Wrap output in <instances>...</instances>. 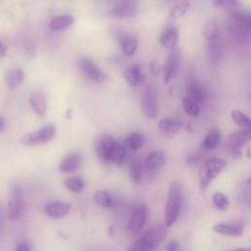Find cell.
<instances>
[{"label": "cell", "instance_id": "obj_7", "mask_svg": "<svg viewBox=\"0 0 251 251\" xmlns=\"http://www.w3.org/2000/svg\"><path fill=\"white\" fill-rule=\"evenodd\" d=\"M56 134V127L53 125H46L36 131L26 133L21 137L20 142L25 146H35L49 142Z\"/></svg>", "mask_w": 251, "mask_h": 251}, {"label": "cell", "instance_id": "obj_43", "mask_svg": "<svg viewBox=\"0 0 251 251\" xmlns=\"http://www.w3.org/2000/svg\"><path fill=\"white\" fill-rule=\"evenodd\" d=\"M198 160H199V156H198L197 154H192V155H190V156L187 158V163L190 164V165H192V164L197 163Z\"/></svg>", "mask_w": 251, "mask_h": 251}, {"label": "cell", "instance_id": "obj_21", "mask_svg": "<svg viewBox=\"0 0 251 251\" xmlns=\"http://www.w3.org/2000/svg\"><path fill=\"white\" fill-rule=\"evenodd\" d=\"M116 37H117V40L120 42L122 50L125 55L131 56L135 53L137 49V40L133 35L119 32L116 35Z\"/></svg>", "mask_w": 251, "mask_h": 251}, {"label": "cell", "instance_id": "obj_19", "mask_svg": "<svg viewBox=\"0 0 251 251\" xmlns=\"http://www.w3.org/2000/svg\"><path fill=\"white\" fill-rule=\"evenodd\" d=\"M208 53L213 64H218L224 55V45L220 36L208 39Z\"/></svg>", "mask_w": 251, "mask_h": 251}, {"label": "cell", "instance_id": "obj_38", "mask_svg": "<svg viewBox=\"0 0 251 251\" xmlns=\"http://www.w3.org/2000/svg\"><path fill=\"white\" fill-rule=\"evenodd\" d=\"M213 5L218 8H228L235 9L239 6L238 0H212Z\"/></svg>", "mask_w": 251, "mask_h": 251}, {"label": "cell", "instance_id": "obj_32", "mask_svg": "<svg viewBox=\"0 0 251 251\" xmlns=\"http://www.w3.org/2000/svg\"><path fill=\"white\" fill-rule=\"evenodd\" d=\"M182 108L187 115L192 117H197L200 113V108L198 106V103L194 102L188 97H185L182 99Z\"/></svg>", "mask_w": 251, "mask_h": 251}, {"label": "cell", "instance_id": "obj_26", "mask_svg": "<svg viewBox=\"0 0 251 251\" xmlns=\"http://www.w3.org/2000/svg\"><path fill=\"white\" fill-rule=\"evenodd\" d=\"M158 127L167 135H173L182 127V123L175 119H162L158 123Z\"/></svg>", "mask_w": 251, "mask_h": 251}, {"label": "cell", "instance_id": "obj_14", "mask_svg": "<svg viewBox=\"0 0 251 251\" xmlns=\"http://www.w3.org/2000/svg\"><path fill=\"white\" fill-rule=\"evenodd\" d=\"M71 210V205L65 202H50L44 208V214L51 219H61L65 217Z\"/></svg>", "mask_w": 251, "mask_h": 251}, {"label": "cell", "instance_id": "obj_2", "mask_svg": "<svg viewBox=\"0 0 251 251\" xmlns=\"http://www.w3.org/2000/svg\"><path fill=\"white\" fill-rule=\"evenodd\" d=\"M182 202L181 185L177 181H173L170 184L167 202L165 206L164 219L167 226H171L176 221L180 212Z\"/></svg>", "mask_w": 251, "mask_h": 251}, {"label": "cell", "instance_id": "obj_4", "mask_svg": "<svg viewBox=\"0 0 251 251\" xmlns=\"http://www.w3.org/2000/svg\"><path fill=\"white\" fill-rule=\"evenodd\" d=\"M231 32L236 39L246 40L251 37V13L235 11L231 14Z\"/></svg>", "mask_w": 251, "mask_h": 251}, {"label": "cell", "instance_id": "obj_41", "mask_svg": "<svg viewBox=\"0 0 251 251\" xmlns=\"http://www.w3.org/2000/svg\"><path fill=\"white\" fill-rule=\"evenodd\" d=\"M15 251H30V246L27 242H21L16 246Z\"/></svg>", "mask_w": 251, "mask_h": 251}, {"label": "cell", "instance_id": "obj_31", "mask_svg": "<svg viewBox=\"0 0 251 251\" xmlns=\"http://www.w3.org/2000/svg\"><path fill=\"white\" fill-rule=\"evenodd\" d=\"M231 118L236 126L243 127V128L251 129V119L248 118L242 112H240L238 110H233L231 112Z\"/></svg>", "mask_w": 251, "mask_h": 251}, {"label": "cell", "instance_id": "obj_30", "mask_svg": "<svg viewBox=\"0 0 251 251\" xmlns=\"http://www.w3.org/2000/svg\"><path fill=\"white\" fill-rule=\"evenodd\" d=\"M64 185L68 190L78 193L84 188V181L80 177L71 176V177L65 178Z\"/></svg>", "mask_w": 251, "mask_h": 251}, {"label": "cell", "instance_id": "obj_3", "mask_svg": "<svg viewBox=\"0 0 251 251\" xmlns=\"http://www.w3.org/2000/svg\"><path fill=\"white\" fill-rule=\"evenodd\" d=\"M226 161L222 158H211L205 161L198 171V180L201 190H205L210 183L226 167Z\"/></svg>", "mask_w": 251, "mask_h": 251}, {"label": "cell", "instance_id": "obj_22", "mask_svg": "<svg viewBox=\"0 0 251 251\" xmlns=\"http://www.w3.org/2000/svg\"><path fill=\"white\" fill-rule=\"evenodd\" d=\"M166 155L163 151L156 150L151 152L146 160H145V167L149 171H155L162 168L166 164Z\"/></svg>", "mask_w": 251, "mask_h": 251}, {"label": "cell", "instance_id": "obj_33", "mask_svg": "<svg viewBox=\"0 0 251 251\" xmlns=\"http://www.w3.org/2000/svg\"><path fill=\"white\" fill-rule=\"evenodd\" d=\"M94 200L103 208H109L112 206V198L110 194L104 190H97L94 194Z\"/></svg>", "mask_w": 251, "mask_h": 251}, {"label": "cell", "instance_id": "obj_35", "mask_svg": "<svg viewBox=\"0 0 251 251\" xmlns=\"http://www.w3.org/2000/svg\"><path fill=\"white\" fill-rule=\"evenodd\" d=\"M129 176H130L131 180L135 184H138L141 181V178H142V167H141L139 162L135 161V162H133L130 165Z\"/></svg>", "mask_w": 251, "mask_h": 251}, {"label": "cell", "instance_id": "obj_40", "mask_svg": "<svg viewBox=\"0 0 251 251\" xmlns=\"http://www.w3.org/2000/svg\"><path fill=\"white\" fill-rule=\"evenodd\" d=\"M166 251H179L178 243H177L176 241H175V240L170 241V242L167 244Z\"/></svg>", "mask_w": 251, "mask_h": 251}, {"label": "cell", "instance_id": "obj_10", "mask_svg": "<svg viewBox=\"0 0 251 251\" xmlns=\"http://www.w3.org/2000/svg\"><path fill=\"white\" fill-rule=\"evenodd\" d=\"M142 110L145 117L151 120H155L158 117V93L153 85H148L143 93L142 97Z\"/></svg>", "mask_w": 251, "mask_h": 251}, {"label": "cell", "instance_id": "obj_39", "mask_svg": "<svg viewBox=\"0 0 251 251\" xmlns=\"http://www.w3.org/2000/svg\"><path fill=\"white\" fill-rule=\"evenodd\" d=\"M24 45H25V52L28 54V55H33L35 53V50H36V44H35V41L32 37L30 36H26L25 39V42H24Z\"/></svg>", "mask_w": 251, "mask_h": 251}, {"label": "cell", "instance_id": "obj_18", "mask_svg": "<svg viewBox=\"0 0 251 251\" xmlns=\"http://www.w3.org/2000/svg\"><path fill=\"white\" fill-rule=\"evenodd\" d=\"M29 104L33 111L40 117L44 116L47 110V98L44 92L36 90L29 95Z\"/></svg>", "mask_w": 251, "mask_h": 251}, {"label": "cell", "instance_id": "obj_6", "mask_svg": "<svg viewBox=\"0 0 251 251\" xmlns=\"http://www.w3.org/2000/svg\"><path fill=\"white\" fill-rule=\"evenodd\" d=\"M251 142V129H241L231 132L226 140L227 149L234 159H239L242 155V149Z\"/></svg>", "mask_w": 251, "mask_h": 251}, {"label": "cell", "instance_id": "obj_36", "mask_svg": "<svg viewBox=\"0 0 251 251\" xmlns=\"http://www.w3.org/2000/svg\"><path fill=\"white\" fill-rule=\"evenodd\" d=\"M204 35L206 39H211L217 36H220L219 26L215 21H209L204 27Z\"/></svg>", "mask_w": 251, "mask_h": 251}, {"label": "cell", "instance_id": "obj_45", "mask_svg": "<svg viewBox=\"0 0 251 251\" xmlns=\"http://www.w3.org/2000/svg\"><path fill=\"white\" fill-rule=\"evenodd\" d=\"M3 224H4V219H3V211L0 207V233L2 231V228H3Z\"/></svg>", "mask_w": 251, "mask_h": 251}, {"label": "cell", "instance_id": "obj_42", "mask_svg": "<svg viewBox=\"0 0 251 251\" xmlns=\"http://www.w3.org/2000/svg\"><path fill=\"white\" fill-rule=\"evenodd\" d=\"M6 54H7V47H6L5 43L0 38V59L4 58L6 56Z\"/></svg>", "mask_w": 251, "mask_h": 251}, {"label": "cell", "instance_id": "obj_28", "mask_svg": "<svg viewBox=\"0 0 251 251\" xmlns=\"http://www.w3.org/2000/svg\"><path fill=\"white\" fill-rule=\"evenodd\" d=\"M24 79H25L24 70L21 68H15L7 74L6 83L10 88H16L22 84Z\"/></svg>", "mask_w": 251, "mask_h": 251}, {"label": "cell", "instance_id": "obj_25", "mask_svg": "<svg viewBox=\"0 0 251 251\" xmlns=\"http://www.w3.org/2000/svg\"><path fill=\"white\" fill-rule=\"evenodd\" d=\"M221 141V131L219 127H213L208 131V133L205 135L202 143L201 148L204 150H212L215 149Z\"/></svg>", "mask_w": 251, "mask_h": 251}, {"label": "cell", "instance_id": "obj_29", "mask_svg": "<svg viewBox=\"0 0 251 251\" xmlns=\"http://www.w3.org/2000/svg\"><path fill=\"white\" fill-rule=\"evenodd\" d=\"M144 143V136L139 132L130 133L125 140V145L132 151L138 150Z\"/></svg>", "mask_w": 251, "mask_h": 251}, {"label": "cell", "instance_id": "obj_11", "mask_svg": "<svg viewBox=\"0 0 251 251\" xmlns=\"http://www.w3.org/2000/svg\"><path fill=\"white\" fill-rule=\"evenodd\" d=\"M138 0H113L110 15L114 18L132 17L137 12Z\"/></svg>", "mask_w": 251, "mask_h": 251}, {"label": "cell", "instance_id": "obj_1", "mask_svg": "<svg viewBox=\"0 0 251 251\" xmlns=\"http://www.w3.org/2000/svg\"><path fill=\"white\" fill-rule=\"evenodd\" d=\"M167 235V226L158 225L143 232L132 241L126 251H154Z\"/></svg>", "mask_w": 251, "mask_h": 251}, {"label": "cell", "instance_id": "obj_5", "mask_svg": "<svg viewBox=\"0 0 251 251\" xmlns=\"http://www.w3.org/2000/svg\"><path fill=\"white\" fill-rule=\"evenodd\" d=\"M8 219L10 221H19L25 212V201L22 187L18 183H13L10 187L8 202Z\"/></svg>", "mask_w": 251, "mask_h": 251}, {"label": "cell", "instance_id": "obj_48", "mask_svg": "<svg viewBox=\"0 0 251 251\" xmlns=\"http://www.w3.org/2000/svg\"><path fill=\"white\" fill-rule=\"evenodd\" d=\"M246 183H247V185L251 188V175L249 176V177L247 178V180H246Z\"/></svg>", "mask_w": 251, "mask_h": 251}, {"label": "cell", "instance_id": "obj_37", "mask_svg": "<svg viewBox=\"0 0 251 251\" xmlns=\"http://www.w3.org/2000/svg\"><path fill=\"white\" fill-rule=\"evenodd\" d=\"M189 9V4L188 2H180L174 6V8L170 12V18L172 19H176L181 16H183L187 10Z\"/></svg>", "mask_w": 251, "mask_h": 251}, {"label": "cell", "instance_id": "obj_20", "mask_svg": "<svg viewBox=\"0 0 251 251\" xmlns=\"http://www.w3.org/2000/svg\"><path fill=\"white\" fill-rule=\"evenodd\" d=\"M81 163V157L78 153H70L66 155L59 164V170L62 173H72L77 170Z\"/></svg>", "mask_w": 251, "mask_h": 251}, {"label": "cell", "instance_id": "obj_15", "mask_svg": "<svg viewBox=\"0 0 251 251\" xmlns=\"http://www.w3.org/2000/svg\"><path fill=\"white\" fill-rule=\"evenodd\" d=\"M186 92L188 95V98L193 100L196 103H203L206 98V90L203 87V85L196 79H189L186 83Z\"/></svg>", "mask_w": 251, "mask_h": 251}, {"label": "cell", "instance_id": "obj_16", "mask_svg": "<svg viewBox=\"0 0 251 251\" xmlns=\"http://www.w3.org/2000/svg\"><path fill=\"white\" fill-rule=\"evenodd\" d=\"M213 230L222 235L238 237L243 234L244 227H243V225H241V224L220 223L213 226Z\"/></svg>", "mask_w": 251, "mask_h": 251}, {"label": "cell", "instance_id": "obj_12", "mask_svg": "<svg viewBox=\"0 0 251 251\" xmlns=\"http://www.w3.org/2000/svg\"><path fill=\"white\" fill-rule=\"evenodd\" d=\"M117 140L114 139L110 134H102L95 141V152L100 161L108 163L109 155L114 148Z\"/></svg>", "mask_w": 251, "mask_h": 251}, {"label": "cell", "instance_id": "obj_46", "mask_svg": "<svg viewBox=\"0 0 251 251\" xmlns=\"http://www.w3.org/2000/svg\"><path fill=\"white\" fill-rule=\"evenodd\" d=\"M151 70H152V73H157L158 72V66L156 64V62H151Z\"/></svg>", "mask_w": 251, "mask_h": 251}, {"label": "cell", "instance_id": "obj_27", "mask_svg": "<svg viewBox=\"0 0 251 251\" xmlns=\"http://www.w3.org/2000/svg\"><path fill=\"white\" fill-rule=\"evenodd\" d=\"M126 156V145L117 141L114 148L112 149V151L109 155L108 163H112V164H115V165L119 166L124 162Z\"/></svg>", "mask_w": 251, "mask_h": 251}, {"label": "cell", "instance_id": "obj_47", "mask_svg": "<svg viewBox=\"0 0 251 251\" xmlns=\"http://www.w3.org/2000/svg\"><path fill=\"white\" fill-rule=\"evenodd\" d=\"M231 251H251V247H242V248H238V249H234Z\"/></svg>", "mask_w": 251, "mask_h": 251}, {"label": "cell", "instance_id": "obj_34", "mask_svg": "<svg viewBox=\"0 0 251 251\" xmlns=\"http://www.w3.org/2000/svg\"><path fill=\"white\" fill-rule=\"evenodd\" d=\"M213 202L215 207L221 211H226L229 207V200L227 196L222 192H217L213 195Z\"/></svg>", "mask_w": 251, "mask_h": 251}, {"label": "cell", "instance_id": "obj_13", "mask_svg": "<svg viewBox=\"0 0 251 251\" xmlns=\"http://www.w3.org/2000/svg\"><path fill=\"white\" fill-rule=\"evenodd\" d=\"M180 61V54L177 49H172L164 66V80L168 83L176 74Z\"/></svg>", "mask_w": 251, "mask_h": 251}, {"label": "cell", "instance_id": "obj_24", "mask_svg": "<svg viewBox=\"0 0 251 251\" xmlns=\"http://www.w3.org/2000/svg\"><path fill=\"white\" fill-rule=\"evenodd\" d=\"M74 24V18L71 15H59L54 17L50 23L49 27L54 31H61L68 29Z\"/></svg>", "mask_w": 251, "mask_h": 251}, {"label": "cell", "instance_id": "obj_23", "mask_svg": "<svg viewBox=\"0 0 251 251\" xmlns=\"http://www.w3.org/2000/svg\"><path fill=\"white\" fill-rule=\"evenodd\" d=\"M178 38V30L176 26L168 27L160 36V43L164 48L173 49Z\"/></svg>", "mask_w": 251, "mask_h": 251}, {"label": "cell", "instance_id": "obj_8", "mask_svg": "<svg viewBox=\"0 0 251 251\" xmlns=\"http://www.w3.org/2000/svg\"><path fill=\"white\" fill-rule=\"evenodd\" d=\"M146 217L147 207L145 205H139L134 209L126 227V233L128 238H133L140 233L146 222Z\"/></svg>", "mask_w": 251, "mask_h": 251}, {"label": "cell", "instance_id": "obj_9", "mask_svg": "<svg viewBox=\"0 0 251 251\" xmlns=\"http://www.w3.org/2000/svg\"><path fill=\"white\" fill-rule=\"evenodd\" d=\"M78 68L83 76L93 82L101 83L106 79V75L98 65L88 57H81L78 60Z\"/></svg>", "mask_w": 251, "mask_h": 251}, {"label": "cell", "instance_id": "obj_44", "mask_svg": "<svg viewBox=\"0 0 251 251\" xmlns=\"http://www.w3.org/2000/svg\"><path fill=\"white\" fill-rule=\"evenodd\" d=\"M5 126H6V124H5V120H4V118H3V117L0 115V132L4 130Z\"/></svg>", "mask_w": 251, "mask_h": 251}, {"label": "cell", "instance_id": "obj_17", "mask_svg": "<svg viewBox=\"0 0 251 251\" xmlns=\"http://www.w3.org/2000/svg\"><path fill=\"white\" fill-rule=\"evenodd\" d=\"M124 76L126 81L133 87L140 86L145 80V75H143L141 66L139 64H134L128 67L124 72Z\"/></svg>", "mask_w": 251, "mask_h": 251}]
</instances>
